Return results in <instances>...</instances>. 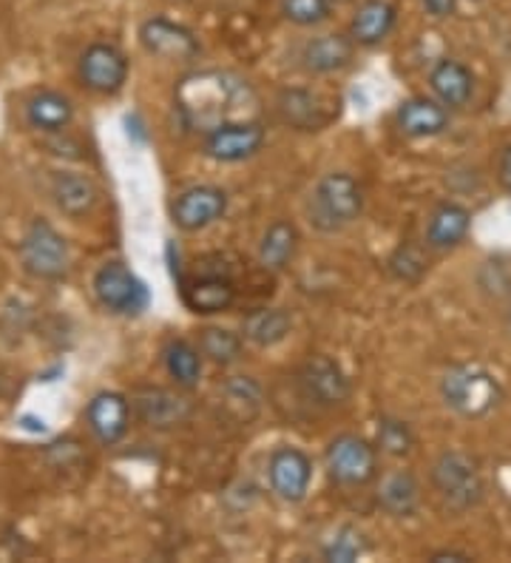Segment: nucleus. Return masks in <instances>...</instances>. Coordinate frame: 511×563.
Masks as SVG:
<instances>
[{"mask_svg": "<svg viewBox=\"0 0 511 563\" xmlns=\"http://www.w3.org/2000/svg\"><path fill=\"white\" fill-rule=\"evenodd\" d=\"M177 111L182 123L199 134H211L225 123L245 120V103H251V89L225 71H197L179 80Z\"/></svg>", "mask_w": 511, "mask_h": 563, "instance_id": "1", "label": "nucleus"}, {"mask_svg": "<svg viewBox=\"0 0 511 563\" xmlns=\"http://www.w3.org/2000/svg\"><path fill=\"white\" fill-rule=\"evenodd\" d=\"M364 211V191L349 174H327L319 179V186L310 194L307 202V217L310 225L324 231V234H335L353 225Z\"/></svg>", "mask_w": 511, "mask_h": 563, "instance_id": "2", "label": "nucleus"}, {"mask_svg": "<svg viewBox=\"0 0 511 563\" xmlns=\"http://www.w3.org/2000/svg\"><path fill=\"white\" fill-rule=\"evenodd\" d=\"M441 396L464 419H484L503 399L498 378L477 364H457L441 378Z\"/></svg>", "mask_w": 511, "mask_h": 563, "instance_id": "3", "label": "nucleus"}, {"mask_svg": "<svg viewBox=\"0 0 511 563\" xmlns=\"http://www.w3.org/2000/svg\"><path fill=\"white\" fill-rule=\"evenodd\" d=\"M432 487H435L437 498L455 512L477 507L486 493L477 461L460 450H449L432 464Z\"/></svg>", "mask_w": 511, "mask_h": 563, "instance_id": "4", "label": "nucleus"}, {"mask_svg": "<svg viewBox=\"0 0 511 563\" xmlns=\"http://www.w3.org/2000/svg\"><path fill=\"white\" fill-rule=\"evenodd\" d=\"M21 260L37 279H63L68 271V245L46 220H34L23 234Z\"/></svg>", "mask_w": 511, "mask_h": 563, "instance_id": "5", "label": "nucleus"}, {"mask_svg": "<svg viewBox=\"0 0 511 563\" xmlns=\"http://www.w3.org/2000/svg\"><path fill=\"white\" fill-rule=\"evenodd\" d=\"M327 470L333 482L344 487H362L378 473V453L358 435H341L327 450Z\"/></svg>", "mask_w": 511, "mask_h": 563, "instance_id": "6", "label": "nucleus"}, {"mask_svg": "<svg viewBox=\"0 0 511 563\" xmlns=\"http://www.w3.org/2000/svg\"><path fill=\"white\" fill-rule=\"evenodd\" d=\"M95 294L111 313H140L148 302V290L123 262H109L95 274Z\"/></svg>", "mask_w": 511, "mask_h": 563, "instance_id": "7", "label": "nucleus"}, {"mask_svg": "<svg viewBox=\"0 0 511 563\" xmlns=\"http://www.w3.org/2000/svg\"><path fill=\"white\" fill-rule=\"evenodd\" d=\"M299 387L307 401L319 407H338L349 399V378L330 356H313L299 371Z\"/></svg>", "mask_w": 511, "mask_h": 563, "instance_id": "8", "label": "nucleus"}, {"mask_svg": "<svg viewBox=\"0 0 511 563\" xmlns=\"http://www.w3.org/2000/svg\"><path fill=\"white\" fill-rule=\"evenodd\" d=\"M265 145V129L251 120H236L204 134V154L219 163H242Z\"/></svg>", "mask_w": 511, "mask_h": 563, "instance_id": "9", "label": "nucleus"}, {"mask_svg": "<svg viewBox=\"0 0 511 563\" xmlns=\"http://www.w3.org/2000/svg\"><path fill=\"white\" fill-rule=\"evenodd\" d=\"M125 77H129V60L120 48L109 46V43H95L82 52L80 80L91 91L114 95V91L123 89Z\"/></svg>", "mask_w": 511, "mask_h": 563, "instance_id": "10", "label": "nucleus"}, {"mask_svg": "<svg viewBox=\"0 0 511 563\" xmlns=\"http://www.w3.org/2000/svg\"><path fill=\"white\" fill-rule=\"evenodd\" d=\"M227 211V197L222 188L213 186H193L182 191L174 200L170 217L182 231H202V228L213 225L222 220V213Z\"/></svg>", "mask_w": 511, "mask_h": 563, "instance_id": "11", "label": "nucleus"}, {"mask_svg": "<svg viewBox=\"0 0 511 563\" xmlns=\"http://www.w3.org/2000/svg\"><path fill=\"white\" fill-rule=\"evenodd\" d=\"M267 475H270V487L285 498V501L296 504L301 501L310 489V478H313V464L301 450L296 446H279L270 455L267 464Z\"/></svg>", "mask_w": 511, "mask_h": 563, "instance_id": "12", "label": "nucleus"}, {"mask_svg": "<svg viewBox=\"0 0 511 563\" xmlns=\"http://www.w3.org/2000/svg\"><path fill=\"white\" fill-rule=\"evenodd\" d=\"M140 41H143L145 52L163 60H191L199 55L197 37L185 26L165 21V18H151L140 26Z\"/></svg>", "mask_w": 511, "mask_h": 563, "instance_id": "13", "label": "nucleus"}, {"mask_svg": "<svg viewBox=\"0 0 511 563\" xmlns=\"http://www.w3.org/2000/svg\"><path fill=\"white\" fill-rule=\"evenodd\" d=\"M396 123L401 129L403 137L423 140L437 137L449 129V109L441 100H430V97H412L403 100L401 109L396 114Z\"/></svg>", "mask_w": 511, "mask_h": 563, "instance_id": "14", "label": "nucleus"}, {"mask_svg": "<svg viewBox=\"0 0 511 563\" xmlns=\"http://www.w3.org/2000/svg\"><path fill=\"white\" fill-rule=\"evenodd\" d=\"M134 410L143 424L168 430V427L182 424V421L191 416V401L174 390L148 387V390H140L134 396Z\"/></svg>", "mask_w": 511, "mask_h": 563, "instance_id": "15", "label": "nucleus"}, {"mask_svg": "<svg viewBox=\"0 0 511 563\" xmlns=\"http://www.w3.org/2000/svg\"><path fill=\"white\" fill-rule=\"evenodd\" d=\"M182 299L193 313L211 317V313H222V310L231 308L233 299H236V288H233L227 274H208V271H202L191 282H185Z\"/></svg>", "mask_w": 511, "mask_h": 563, "instance_id": "16", "label": "nucleus"}, {"mask_svg": "<svg viewBox=\"0 0 511 563\" xmlns=\"http://www.w3.org/2000/svg\"><path fill=\"white\" fill-rule=\"evenodd\" d=\"M86 419H89L91 433L102 441V444H116L129 433V401L120 396V393H100L95 396L86 410Z\"/></svg>", "mask_w": 511, "mask_h": 563, "instance_id": "17", "label": "nucleus"}, {"mask_svg": "<svg viewBox=\"0 0 511 563\" xmlns=\"http://www.w3.org/2000/svg\"><path fill=\"white\" fill-rule=\"evenodd\" d=\"M430 86L446 109H464L475 95V77L457 60L437 63L430 75Z\"/></svg>", "mask_w": 511, "mask_h": 563, "instance_id": "18", "label": "nucleus"}, {"mask_svg": "<svg viewBox=\"0 0 511 563\" xmlns=\"http://www.w3.org/2000/svg\"><path fill=\"white\" fill-rule=\"evenodd\" d=\"M471 213L457 202H443L432 211L430 225H426V242L435 251H449V247L460 245L469 234Z\"/></svg>", "mask_w": 511, "mask_h": 563, "instance_id": "19", "label": "nucleus"}, {"mask_svg": "<svg viewBox=\"0 0 511 563\" xmlns=\"http://www.w3.org/2000/svg\"><path fill=\"white\" fill-rule=\"evenodd\" d=\"M353 37L344 35L313 37L301 52L304 69L315 71V75H330V71L344 69L353 60Z\"/></svg>", "mask_w": 511, "mask_h": 563, "instance_id": "20", "label": "nucleus"}, {"mask_svg": "<svg viewBox=\"0 0 511 563\" xmlns=\"http://www.w3.org/2000/svg\"><path fill=\"white\" fill-rule=\"evenodd\" d=\"M378 504H381V509L389 512V516H412L418 504H421V484H418V478L409 470H396L378 487Z\"/></svg>", "mask_w": 511, "mask_h": 563, "instance_id": "21", "label": "nucleus"}, {"mask_svg": "<svg viewBox=\"0 0 511 563\" xmlns=\"http://www.w3.org/2000/svg\"><path fill=\"white\" fill-rule=\"evenodd\" d=\"M52 197H55L57 208L68 217H82L89 213L97 202V188L86 174L77 172H60L52 179Z\"/></svg>", "mask_w": 511, "mask_h": 563, "instance_id": "22", "label": "nucleus"}, {"mask_svg": "<svg viewBox=\"0 0 511 563\" xmlns=\"http://www.w3.org/2000/svg\"><path fill=\"white\" fill-rule=\"evenodd\" d=\"M392 26H396V7L387 3V0H367L355 12L349 35L362 46H375V43H381L392 32Z\"/></svg>", "mask_w": 511, "mask_h": 563, "instance_id": "23", "label": "nucleus"}, {"mask_svg": "<svg viewBox=\"0 0 511 563\" xmlns=\"http://www.w3.org/2000/svg\"><path fill=\"white\" fill-rule=\"evenodd\" d=\"M296 247H299V231H296L293 222H287V220L273 222L259 242L262 268L267 271L287 268L290 260L296 256Z\"/></svg>", "mask_w": 511, "mask_h": 563, "instance_id": "24", "label": "nucleus"}, {"mask_svg": "<svg viewBox=\"0 0 511 563\" xmlns=\"http://www.w3.org/2000/svg\"><path fill=\"white\" fill-rule=\"evenodd\" d=\"M293 322L281 308H262L253 310L251 317L242 324V333H245L247 342H253L256 347H273V344L285 342L287 333H290Z\"/></svg>", "mask_w": 511, "mask_h": 563, "instance_id": "25", "label": "nucleus"}, {"mask_svg": "<svg viewBox=\"0 0 511 563\" xmlns=\"http://www.w3.org/2000/svg\"><path fill=\"white\" fill-rule=\"evenodd\" d=\"M26 118L34 129L63 131L75 118V109L57 91H37L26 103Z\"/></svg>", "mask_w": 511, "mask_h": 563, "instance_id": "26", "label": "nucleus"}, {"mask_svg": "<svg viewBox=\"0 0 511 563\" xmlns=\"http://www.w3.org/2000/svg\"><path fill=\"white\" fill-rule=\"evenodd\" d=\"M165 367H168V376L177 382L179 387H193L202 376V358L193 344H188L185 339H174L165 347Z\"/></svg>", "mask_w": 511, "mask_h": 563, "instance_id": "27", "label": "nucleus"}, {"mask_svg": "<svg viewBox=\"0 0 511 563\" xmlns=\"http://www.w3.org/2000/svg\"><path fill=\"white\" fill-rule=\"evenodd\" d=\"M279 111H281V118H285L290 125H296V129H319L321 125V109L310 91H301V89L281 91Z\"/></svg>", "mask_w": 511, "mask_h": 563, "instance_id": "28", "label": "nucleus"}, {"mask_svg": "<svg viewBox=\"0 0 511 563\" xmlns=\"http://www.w3.org/2000/svg\"><path fill=\"white\" fill-rule=\"evenodd\" d=\"M222 399H225V407L236 416V419L251 421L253 416L259 412L262 393L259 387H256V382H251L247 376H236L222 387Z\"/></svg>", "mask_w": 511, "mask_h": 563, "instance_id": "29", "label": "nucleus"}, {"mask_svg": "<svg viewBox=\"0 0 511 563\" xmlns=\"http://www.w3.org/2000/svg\"><path fill=\"white\" fill-rule=\"evenodd\" d=\"M199 353L213 364H231L242 356V339L225 328L199 330Z\"/></svg>", "mask_w": 511, "mask_h": 563, "instance_id": "30", "label": "nucleus"}, {"mask_svg": "<svg viewBox=\"0 0 511 563\" xmlns=\"http://www.w3.org/2000/svg\"><path fill=\"white\" fill-rule=\"evenodd\" d=\"M281 12L296 26H315L330 18V0H281Z\"/></svg>", "mask_w": 511, "mask_h": 563, "instance_id": "31", "label": "nucleus"}, {"mask_svg": "<svg viewBox=\"0 0 511 563\" xmlns=\"http://www.w3.org/2000/svg\"><path fill=\"white\" fill-rule=\"evenodd\" d=\"M389 271L403 282H418L426 271V260H423L421 247L415 245H401L389 260Z\"/></svg>", "mask_w": 511, "mask_h": 563, "instance_id": "32", "label": "nucleus"}, {"mask_svg": "<svg viewBox=\"0 0 511 563\" xmlns=\"http://www.w3.org/2000/svg\"><path fill=\"white\" fill-rule=\"evenodd\" d=\"M364 550H367V543L355 529H341L338 538H333V543L324 550V558L335 563H353L364 555Z\"/></svg>", "mask_w": 511, "mask_h": 563, "instance_id": "33", "label": "nucleus"}, {"mask_svg": "<svg viewBox=\"0 0 511 563\" xmlns=\"http://www.w3.org/2000/svg\"><path fill=\"white\" fill-rule=\"evenodd\" d=\"M378 444L389 455H407L412 450V433H409V427L403 421L384 419L381 427H378Z\"/></svg>", "mask_w": 511, "mask_h": 563, "instance_id": "34", "label": "nucleus"}, {"mask_svg": "<svg viewBox=\"0 0 511 563\" xmlns=\"http://www.w3.org/2000/svg\"><path fill=\"white\" fill-rule=\"evenodd\" d=\"M421 3L432 18H449L457 9V0H421Z\"/></svg>", "mask_w": 511, "mask_h": 563, "instance_id": "35", "label": "nucleus"}, {"mask_svg": "<svg viewBox=\"0 0 511 563\" xmlns=\"http://www.w3.org/2000/svg\"><path fill=\"white\" fill-rule=\"evenodd\" d=\"M498 179H500V186H503L506 191L511 194V145H509V148H503V152H500Z\"/></svg>", "mask_w": 511, "mask_h": 563, "instance_id": "36", "label": "nucleus"}, {"mask_svg": "<svg viewBox=\"0 0 511 563\" xmlns=\"http://www.w3.org/2000/svg\"><path fill=\"white\" fill-rule=\"evenodd\" d=\"M432 563H449V561H471L466 552H455V550H443V552H435V555L430 558Z\"/></svg>", "mask_w": 511, "mask_h": 563, "instance_id": "37", "label": "nucleus"}, {"mask_svg": "<svg viewBox=\"0 0 511 563\" xmlns=\"http://www.w3.org/2000/svg\"><path fill=\"white\" fill-rule=\"evenodd\" d=\"M506 328H509V333H511V310L506 313Z\"/></svg>", "mask_w": 511, "mask_h": 563, "instance_id": "38", "label": "nucleus"}]
</instances>
